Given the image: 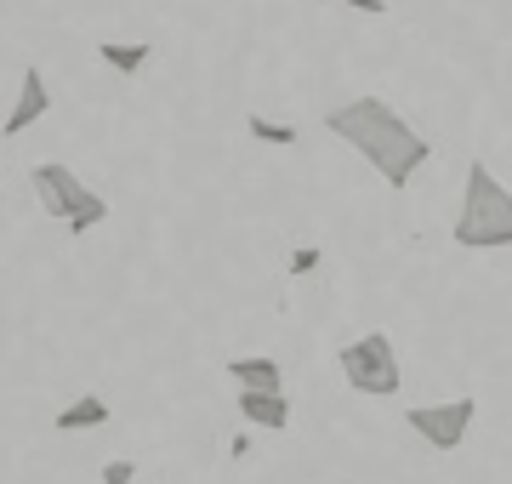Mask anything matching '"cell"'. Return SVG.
<instances>
[{"mask_svg": "<svg viewBox=\"0 0 512 484\" xmlns=\"http://www.w3.org/2000/svg\"><path fill=\"white\" fill-rule=\"evenodd\" d=\"M325 131L342 137L365 166H376V177H382L387 188H410V177H416V171L427 166V154H433V143H427L393 103H382V97H348V103H336V109L325 114Z\"/></svg>", "mask_w": 512, "mask_h": 484, "instance_id": "obj_1", "label": "cell"}, {"mask_svg": "<svg viewBox=\"0 0 512 484\" xmlns=\"http://www.w3.org/2000/svg\"><path fill=\"white\" fill-rule=\"evenodd\" d=\"M342 376H348L353 393H365V399H393L404 388V371H399V348H393V336L387 331H365L353 336L348 348L336 354Z\"/></svg>", "mask_w": 512, "mask_h": 484, "instance_id": "obj_4", "label": "cell"}, {"mask_svg": "<svg viewBox=\"0 0 512 484\" xmlns=\"http://www.w3.org/2000/svg\"><path fill=\"white\" fill-rule=\"evenodd\" d=\"M131 479H137V462H126V456L103 462V484H131Z\"/></svg>", "mask_w": 512, "mask_h": 484, "instance_id": "obj_12", "label": "cell"}, {"mask_svg": "<svg viewBox=\"0 0 512 484\" xmlns=\"http://www.w3.org/2000/svg\"><path fill=\"white\" fill-rule=\"evenodd\" d=\"M0 143H6V137H0Z\"/></svg>", "mask_w": 512, "mask_h": 484, "instance_id": "obj_14", "label": "cell"}, {"mask_svg": "<svg viewBox=\"0 0 512 484\" xmlns=\"http://www.w3.org/2000/svg\"><path fill=\"white\" fill-rule=\"evenodd\" d=\"M239 416L251 428L285 433L291 428V399H285V388H239Z\"/></svg>", "mask_w": 512, "mask_h": 484, "instance_id": "obj_7", "label": "cell"}, {"mask_svg": "<svg viewBox=\"0 0 512 484\" xmlns=\"http://www.w3.org/2000/svg\"><path fill=\"white\" fill-rule=\"evenodd\" d=\"M450 240L461 251H507L512 245V188L484 160L467 166V188H461V211Z\"/></svg>", "mask_w": 512, "mask_h": 484, "instance_id": "obj_2", "label": "cell"}, {"mask_svg": "<svg viewBox=\"0 0 512 484\" xmlns=\"http://www.w3.org/2000/svg\"><path fill=\"white\" fill-rule=\"evenodd\" d=\"M97 57L109 63L114 75H126V80L148 69V46H120V40H103V46H97Z\"/></svg>", "mask_w": 512, "mask_h": 484, "instance_id": "obj_10", "label": "cell"}, {"mask_svg": "<svg viewBox=\"0 0 512 484\" xmlns=\"http://www.w3.org/2000/svg\"><path fill=\"white\" fill-rule=\"evenodd\" d=\"M52 114V92H46V75H40L35 63L23 69V80H18V97H12V109H6V120H0V137H18V131H29V126H40Z\"/></svg>", "mask_w": 512, "mask_h": 484, "instance_id": "obj_6", "label": "cell"}, {"mask_svg": "<svg viewBox=\"0 0 512 484\" xmlns=\"http://www.w3.org/2000/svg\"><path fill=\"white\" fill-rule=\"evenodd\" d=\"M228 376H234V388H285V371H279V359H268V354L228 359Z\"/></svg>", "mask_w": 512, "mask_h": 484, "instance_id": "obj_9", "label": "cell"}, {"mask_svg": "<svg viewBox=\"0 0 512 484\" xmlns=\"http://www.w3.org/2000/svg\"><path fill=\"white\" fill-rule=\"evenodd\" d=\"M245 131H251L256 143H268V149H291L296 137H302L291 120H268V114H245Z\"/></svg>", "mask_w": 512, "mask_h": 484, "instance_id": "obj_11", "label": "cell"}, {"mask_svg": "<svg viewBox=\"0 0 512 484\" xmlns=\"http://www.w3.org/2000/svg\"><path fill=\"white\" fill-rule=\"evenodd\" d=\"M473 416H478L473 399H444V405H416V410H404L410 433H421V445L444 450V456L467 445V433H473Z\"/></svg>", "mask_w": 512, "mask_h": 484, "instance_id": "obj_5", "label": "cell"}, {"mask_svg": "<svg viewBox=\"0 0 512 484\" xmlns=\"http://www.w3.org/2000/svg\"><path fill=\"white\" fill-rule=\"evenodd\" d=\"M114 410H109V399L103 393H80L69 410H57V433H86V428H103Z\"/></svg>", "mask_w": 512, "mask_h": 484, "instance_id": "obj_8", "label": "cell"}, {"mask_svg": "<svg viewBox=\"0 0 512 484\" xmlns=\"http://www.w3.org/2000/svg\"><path fill=\"white\" fill-rule=\"evenodd\" d=\"M336 6H353V12H365V18H387V0H336Z\"/></svg>", "mask_w": 512, "mask_h": 484, "instance_id": "obj_13", "label": "cell"}, {"mask_svg": "<svg viewBox=\"0 0 512 484\" xmlns=\"http://www.w3.org/2000/svg\"><path fill=\"white\" fill-rule=\"evenodd\" d=\"M29 183H35L40 211H46V217H57L69 234H92V228L109 217V200H103L97 188L80 183L63 160H40V166L29 171Z\"/></svg>", "mask_w": 512, "mask_h": 484, "instance_id": "obj_3", "label": "cell"}]
</instances>
